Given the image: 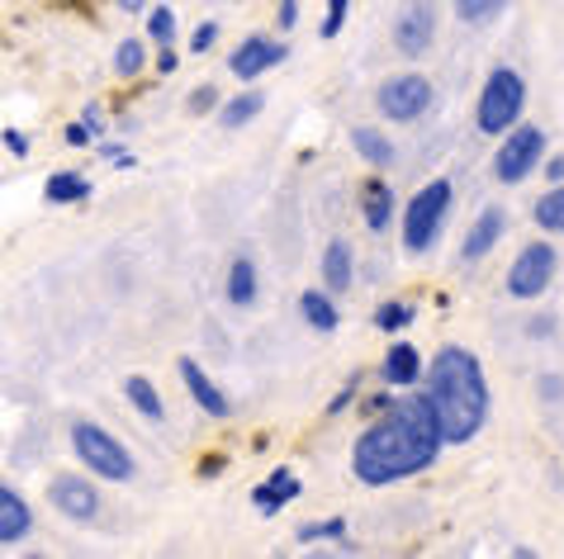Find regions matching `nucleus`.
<instances>
[{
  "mask_svg": "<svg viewBox=\"0 0 564 559\" xmlns=\"http://www.w3.org/2000/svg\"><path fill=\"white\" fill-rule=\"evenodd\" d=\"M442 446L446 441H442V427H436L427 398L409 394V398L389 403L380 423H370L356 437L351 470H356L360 484L384 489V484H399V479H413L422 470H432L436 456H442Z\"/></svg>",
  "mask_w": 564,
  "mask_h": 559,
  "instance_id": "f257e3e1",
  "label": "nucleus"
},
{
  "mask_svg": "<svg viewBox=\"0 0 564 559\" xmlns=\"http://www.w3.org/2000/svg\"><path fill=\"white\" fill-rule=\"evenodd\" d=\"M427 408L442 427L446 446H469L489 423V380H484L479 355H469L465 347H446L432 355L427 370Z\"/></svg>",
  "mask_w": 564,
  "mask_h": 559,
  "instance_id": "f03ea898",
  "label": "nucleus"
},
{
  "mask_svg": "<svg viewBox=\"0 0 564 559\" xmlns=\"http://www.w3.org/2000/svg\"><path fill=\"white\" fill-rule=\"evenodd\" d=\"M527 110V81L517 76L512 67H498L489 81H484L479 90V105H475V123H479V133H489V138H503L517 119H522Z\"/></svg>",
  "mask_w": 564,
  "mask_h": 559,
  "instance_id": "7ed1b4c3",
  "label": "nucleus"
},
{
  "mask_svg": "<svg viewBox=\"0 0 564 559\" xmlns=\"http://www.w3.org/2000/svg\"><path fill=\"white\" fill-rule=\"evenodd\" d=\"M72 450L96 479H109V484H129L133 479L129 446H123L119 437H109V431L96 427V423H72Z\"/></svg>",
  "mask_w": 564,
  "mask_h": 559,
  "instance_id": "20e7f679",
  "label": "nucleus"
},
{
  "mask_svg": "<svg viewBox=\"0 0 564 559\" xmlns=\"http://www.w3.org/2000/svg\"><path fill=\"white\" fill-rule=\"evenodd\" d=\"M451 213V180H432L413 195V205L403 209V246L409 252H427L442 238V223Z\"/></svg>",
  "mask_w": 564,
  "mask_h": 559,
  "instance_id": "39448f33",
  "label": "nucleus"
},
{
  "mask_svg": "<svg viewBox=\"0 0 564 559\" xmlns=\"http://www.w3.org/2000/svg\"><path fill=\"white\" fill-rule=\"evenodd\" d=\"M541 162H545V129H531V123L517 119L494 152V176L503 185H522Z\"/></svg>",
  "mask_w": 564,
  "mask_h": 559,
  "instance_id": "423d86ee",
  "label": "nucleus"
},
{
  "mask_svg": "<svg viewBox=\"0 0 564 559\" xmlns=\"http://www.w3.org/2000/svg\"><path fill=\"white\" fill-rule=\"evenodd\" d=\"M555 266H560V256H555L551 242L522 246L517 261H512V271H508V294L512 299H541V294L551 289V280H555Z\"/></svg>",
  "mask_w": 564,
  "mask_h": 559,
  "instance_id": "0eeeda50",
  "label": "nucleus"
},
{
  "mask_svg": "<svg viewBox=\"0 0 564 559\" xmlns=\"http://www.w3.org/2000/svg\"><path fill=\"white\" fill-rule=\"evenodd\" d=\"M375 105H380V114L384 119H394V123H413L432 110V81L427 76H394V81H384L380 90H375Z\"/></svg>",
  "mask_w": 564,
  "mask_h": 559,
  "instance_id": "6e6552de",
  "label": "nucleus"
},
{
  "mask_svg": "<svg viewBox=\"0 0 564 559\" xmlns=\"http://www.w3.org/2000/svg\"><path fill=\"white\" fill-rule=\"evenodd\" d=\"M432 43H436L432 0H409V6L394 14V48L403 57H422V53H432Z\"/></svg>",
  "mask_w": 564,
  "mask_h": 559,
  "instance_id": "1a4fd4ad",
  "label": "nucleus"
},
{
  "mask_svg": "<svg viewBox=\"0 0 564 559\" xmlns=\"http://www.w3.org/2000/svg\"><path fill=\"white\" fill-rule=\"evenodd\" d=\"M48 503H53L67 522H82V526L100 517V493H96V484H90V479H82V474H57L53 484H48Z\"/></svg>",
  "mask_w": 564,
  "mask_h": 559,
  "instance_id": "9d476101",
  "label": "nucleus"
},
{
  "mask_svg": "<svg viewBox=\"0 0 564 559\" xmlns=\"http://www.w3.org/2000/svg\"><path fill=\"white\" fill-rule=\"evenodd\" d=\"M285 57H290L285 43H275V39H265V34H252V39L238 43V53H228V72L238 76V81H257V76L280 67Z\"/></svg>",
  "mask_w": 564,
  "mask_h": 559,
  "instance_id": "9b49d317",
  "label": "nucleus"
},
{
  "mask_svg": "<svg viewBox=\"0 0 564 559\" xmlns=\"http://www.w3.org/2000/svg\"><path fill=\"white\" fill-rule=\"evenodd\" d=\"M503 232H508V213L498 209V205H489V209H484L479 219H475V228L465 232L460 256H465V261H484V256H489L498 242H503Z\"/></svg>",
  "mask_w": 564,
  "mask_h": 559,
  "instance_id": "f8f14e48",
  "label": "nucleus"
},
{
  "mask_svg": "<svg viewBox=\"0 0 564 559\" xmlns=\"http://www.w3.org/2000/svg\"><path fill=\"white\" fill-rule=\"evenodd\" d=\"M29 531H34V507L10 484H0V546H20Z\"/></svg>",
  "mask_w": 564,
  "mask_h": 559,
  "instance_id": "ddd939ff",
  "label": "nucleus"
},
{
  "mask_svg": "<svg viewBox=\"0 0 564 559\" xmlns=\"http://www.w3.org/2000/svg\"><path fill=\"white\" fill-rule=\"evenodd\" d=\"M181 380H185V390H191V398L199 403V408H205L209 417H228L232 413V403H228V394L218 390V384L205 375V370H199L195 361H181Z\"/></svg>",
  "mask_w": 564,
  "mask_h": 559,
  "instance_id": "4468645a",
  "label": "nucleus"
},
{
  "mask_svg": "<svg viewBox=\"0 0 564 559\" xmlns=\"http://www.w3.org/2000/svg\"><path fill=\"white\" fill-rule=\"evenodd\" d=\"M294 498H300V479H294L290 470H275L271 479H265V484L252 489V507L265 512V517H271V512H280L285 503H294Z\"/></svg>",
  "mask_w": 564,
  "mask_h": 559,
  "instance_id": "2eb2a0df",
  "label": "nucleus"
},
{
  "mask_svg": "<svg viewBox=\"0 0 564 559\" xmlns=\"http://www.w3.org/2000/svg\"><path fill=\"white\" fill-rule=\"evenodd\" d=\"M384 384L389 390H409V384H417L422 380V355H417V347H409V341H399L394 351L384 355Z\"/></svg>",
  "mask_w": 564,
  "mask_h": 559,
  "instance_id": "dca6fc26",
  "label": "nucleus"
},
{
  "mask_svg": "<svg viewBox=\"0 0 564 559\" xmlns=\"http://www.w3.org/2000/svg\"><path fill=\"white\" fill-rule=\"evenodd\" d=\"M323 285H327V294H341V289L356 285V261H351V246L341 238L327 242V252H323Z\"/></svg>",
  "mask_w": 564,
  "mask_h": 559,
  "instance_id": "f3484780",
  "label": "nucleus"
},
{
  "mask_svg": "<svg viewBox=\"0 0 564 559\" xmlns=\"http://www.w3.org/2000/svg\"><path fill=\"white\" fill-rule=\"evenodd\" d=\"M360 213H366L370 232H384L394 223V190H389L384 180H366V190H360Z\"/></svg>",
  "mask_w": 564,
  "mask_h": 559,
  "instance_id": "a211bd4d",
  "label": "nucleus"
},
{
  "mask_svg": "<svg viewBox=\"0 0 564 559\" xmlns=\"http://www.w3.org/2000/svg\"><path fill=\"white\" fill-rule=\"evenodd\" d=\"M300 314H304L308 328H318V332H337V322H341L333 294H323V289H304L300 294Z\"/></svg>",
  "mask_w": 564,
  "mask_h": 559,
  "instance_id": "6ab92c4d",
  "label": "nucleus"
},
{
  "mask_svg": "<svg viewBox=\"0 0 564 559\" xmlns=\"http://www.w3.org/2000/svg\"><path fill=\"white\" fill-rule=\"evenodd\" d=\"M228 304L232 308H252L257 304V266H252V256H238L228 266Z\"/></svg>",
  "mask_w": 564,
  "mask_h": 559,
  "instance_id": "aec40b11",
  "label": "nucleus"
},
{
  "mask_svg": "<svg viewBox=\"0 0 564 559\" xmlns=\"http://www.w3.org/2000/svg\"><path fill=\"white\" fill-rule=\"evenodd\" d=\"M351 147L366 166H394V143L380 129H351Z\"/></svg>",
  "mask_w": 564,
  "mask_h": 559,
  "instance_id": "412c9836",
  "label": "nucleus"
},
{
  "mask_svg": "<svg viewBox=\"0 0 564 559\" xmlns=\"http://www.w3.org/2000/svg\"><path fill=\"white\" fill-rule=\"evenodd\" d=\"M43 199H48V205H82V199H90V180L76 176V171H57V176H48V185H43Z\"/></svg>",
  "mask_w": 564,
  "mask_h": 559,
  "instance_id": "4be33fe9",
  "label": "nucleus"
},
{
  "mask_svg": "<svg viewBox=\"0 0 564 559\" xmlns=\"http://www.w3.org/2000/svg\"><path fill=\"white\" fill-rule=\"evenodd\" d=\"M123 394H129V403L148 417V423H162V417H166V403H162V394H156V384H152V380L129 375V380H123Z\"/></svg>",
  "mask_w": 564,
  "mask_h": 559,
  "instance_id": "5701e85b",
  "label": "nucleus"
},
{
  "mask_svg": "<svg viewBox=\"0 0 564 559\" xmlns=\"http://www.w3.org/2000/svg\"><path fill=\"white\" fill-rule=\"evenodd\" d=\"M261 110H265L261 90H242V96H232L224 110H218V123H224V129H247V123H252Z\"/></svg>",
  "mask_w": 564,
  "mask_h": 559,
  "instance_id": "b1692460",
  "label": "nucleus"
},
{
  "mask_svg": "<svg viewBox=\"0 0 564 559\" xmlns=\"http://www.w3.org/2000/svg\"><path fill=\"white\" fill-rule=\"evenodd\" d=\"M148 67V43L143 39H123L115 48V76H123V81H133L138 72Z\"/></svg>",
  "mask_w": 564,
  "mask_h": 559,
  "instance_id": "393cba45",
  "label": "nucleus"
},
{
  "mask_svg": "<svg viewBox=\"0 0 564 559\" xmlns=\"http://www.w3.org/2000/svg\"><path fill=\"white\" fill-rule=\"evenodd\" d=\"M536 223H541L545 232H564V180L551 185V190L536 199Z\"/></svg>",
  "mask_w": 564,
  "mask_h": 559,
  "instance_id": "a878e982",
  "label": "nucleus"
},
{
  "mask_svg": "<svg viewBox=\"0 0 564 559\" xmlns=\"http://www.w3.org/2000/svg\"><path fill=\"white\" fill-rule=\"evenodd\" d=\"M148 39L156 43V48L176 39V10H171V6H156V10H148Z\"/></svg>",
  "mask_w": 564,
  "mask_h": 559,
  "instance_id": "bb28decb",
  "label": "nucleus"
},
{
  "mask_svg": "<svg viewBox=\"0 0 564 559\" xmlns=\"http://www.w3.org/2000/svg\"><path fill=\"white\" fill-rule=\"evenodd\" d=\"M451 6H456V20L484 24V20H494V14L503 10V0H451Z\"/></svg>",
  "mask_w": 564,
  "mask_h": 559,
  "instance_id": "cd10ccee",
  "label": "nucleus"
},
{
  "mask_svg": "<svg viewBox=\"0 0 564 559\" xmlns=\"http://www.w3.org/2000/svg\"><path fill=\"white\" fill-rule=\"evenodd\" d=\"M413 322V304H380V314H375V328L380 332H399Z\"/></svg>",
  "mask_w": 564,
  "mask_h": 559,
  "instance_id": "c85d7f7f",
  "label": "nucleus"
},
{
  "mask_svg": "<svg viewBox=\"0 0 564 559\" xmlns=\"http://www.w3.org/2000/svg\"><path fill=\"white\" fill-rule=\"evenodd\" d=\"M347 536V522L341 517H333V522H308V526H300V540L308 546V540H341Z\"/></svg>",
  "mask_w": 564,
  "mask_h": 559,
  "instance_id": "c756f323",
  "label": "nucleus"
},
{
  "mask_svg": "<svg viewBox=\"0 0 564 559\" xmlns=\"http://www.w3.org/2000/svg\"><path fill=\"white\" fill-rule=\"evenodd\" d=\"M351 14V0H327V20H323V39H337L341 24H347Z\"/></svg>",
  "mask_w": 564,
  "mask_h": 559,
  "instance_id": "7c9ffc66",
  "label": "nucleus"
},
{
  "mask_svg": "<svg viewBox=\"0 0 564 559\" xmlns=\"http://www.w3.org/2000/svg\"><path fill=\"white\" fill-rule=\"evenodd\" d=\"M214 43H218V24H214V20H205V24H199L195 34H191V53H209Z\"/></svg>",
  "mask_w": 564,
  "mask_h": 559,
  "instance_id": "2f4dec72",
  "label": "nucleus"
},
{
  "mask_svg": "<svg viewBox=\"0 0 564 559\" xmlns=\"http://www.w3.org/2000/svg\"><path fill=\"white\" fill-rule=\"evenodd\" d=\"M214 105H218V90H214V86H195V96H191V105H185V110H191V114H209Z\"/></svg>",
  "mask_w": 564,
  "mask_h": 559,
  "instance_id": "473e14b6",
  "label": "nucleus"
},
{
  "mask_svg": "<svg viewBox=\"0 0 564 559\" xmlns=\"http://www.w3.org/2000/svg\"><path fill=\"white\" fill-rule=\"evenodd\" d=\"M356 394H360V375H356V380H347V390H341L333 403H327V413H333V417H337V413H347L351 403H356Z\"/></svg>",
  "mask_w": 564,
  "mask_h": 559,
  "instance_id": "72a5a7b5",
  "label": "nucleus"
},
{
  "mask_svg": "<svg viewBox=\"0 0 564 559\" xmlns=\"http://www.w3.org/2000/svg\"><path fill=\"white\" fill-rule=\"evenodd\" d=\"M176 67H181V57L171 53V43H162V53H156V72H162V76H171Z\"/></svg>",
  "mask_w": 564,
  "mask_h": 559,
  "instance_id": "f704fd0d",
  "label": "nucleus"
},
{
  "mask_svg": "<svg viewBox=\"0 0 564 559\" xmlns=\"http://www.w3.org/2000/svg\"><path fill=\"white\" fill-rule=\"evenodd\" d=\"M90 138H96V133H90V123H86V119H82V123H72V129H67V143H72V147H86Z\"/></svg>",
  "mask_w": 564,
  "mask_h": 559,
  "instance_id": "c9c22d12",
  "label": "nucleus"
},
{
  "mask_svg": "<svg viewBox=\"0 0 564 559\" xmlns=\"http://www.w3.org/2000/svg\"><path fill=\"white\" fill-rule=\"evenodd\" d=\"M541 398L560 403V398H564V380H560V375H545V380H541Z\"/></svg>",
  "mask_w": 564,
  "mask_h": 559,
  "instance_id": "e433bc0d",
  "label": "nucleus"
},
{
  "mask_svg": "<svg viewBox=\"0 0 564 559\" xmlns=\"http://www.w3.org/2000/svg\"><path fill=\"white\" fill-rule=\"evenodd\" d=\"M300 24V6L294 0H280V29H294Z\"/></svg>",
  "mask_w": 564,
  "mask_h": 559,
  "instance_id": "4c0bfd02",
  "label": "nucleus"
},
{
  "mask_svg": "<svg viewBox=\"0 0 564 559\" xmlns=\"http://www.w3.org/2000/svg\"><path fill=\"white\" fill-rule=\"evenodd\" d=\"M6 147L14 152V157H24V152H29V138H24V133H14V129H6Z\"/></svg>",
  "mask_w": 564,
  "mask_h": 559,
  "instance_id": "58836bf2",
  "label": "nucleus"
},
{
  "mask_svg": "<svg viewBox=\"0 0 564 559\" xmlns=\"http://www.w3.org/2000/svg\"><path fill=\"white\" fill-rule=\"evenodd\" d=\"M224 456H205V460H199V474H205V479H214V474H224Z\"/></svg>",
  "mask_w": 564,
  "mask_h": 559,
  "instance_id": "ea45409f",
  "label": "nucleus"
},
{
  "mask_svg": "<svg viewBox=\"0 0 564 559\" xmlns=\"http://www.w3.org/2000/svg\"><path fill=\"white\" fill-rule=\"evenodd\" d=\"M545 180H551V185L564 180V157H551V162H545Z\"/></svg>",
  "mask_w": 564,
  "mask_h": 559,
  "instance_id": "a19ab883",
  "label": "nucleus"
},
{
  "mask_svg": "<svg viewBox=\"0 0 564 559\" xmlns=\"http://www.w3.org/2000/svg\"><path fill=\"white\" fill-rule=\"evenodd\" d=\"M119 10H129V14H138V10H148V0H119Z\"/></svg>",
  "mask_w": 564,
  "mask_h": 559,
  "instance_id": "79ce46f5",
  "label": "nucleus"
}]
</instances>
